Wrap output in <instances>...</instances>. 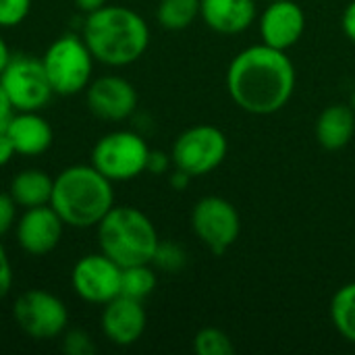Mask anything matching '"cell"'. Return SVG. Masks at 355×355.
Wrapping results in <instances>:
<instances>
[{
	"instance_id": "1",
	"label": "cell",
	"mask_w": 355,
	"mask_h": 355,
	"mask_svg": "<svg viewBox=\"0 0 355 355\" xmlns=\"http://www.w3.org/2000/svg\"><path fill=\"white\" fill-rule=\"evenodd\" d=\"M233 102L250 114H275L293 96L295 67L291 58L266 44L239 52L227 71Z\"/></svg>"
},
{
	"instance_id": "2",
	"label": "cell",
	"mask_w": 355,
	"mask_h": 355,
	"mask_svg": "<svg viewBox=\"0 0 355 355\" xmlns=\"http://www.w3.org/2000/svg\"><path fill=\"white\" fill-rule=\"evenodd\" d=\"M81 37L96 62L127 67L139 60L150 46V27L129 6L104 4L83 21Z\"/></svg>"
},
{
	"instance_id": "3",
	"label": "cell",
	"mask_w": 355,
	"mask_h": 355,
	"mask_svg": "<svg viewBox=\"0 0 355 355\" xmlns=\"http://www.w3.org/2000/svg\"><path fill=\"white\" fill-rule=\"evenodd\" d=\"M50 206L67 227L92 229L114 206L112 181L92 162L71 164L54 177Z\"/></svg>"
},
{
	"instance_id": "4",
	"label": "cell",
	"mask_w": 355,
	"mask_h": 355,
	"mask_svg": "<svg viewBox=\"0 0 355 355\" xmlns=\"http://www.w3.org/2000/svg\"><path fill=\"white\" fill-rule=\"evenodd\" d=\"M98 248L121 268L152 264L158 248L154 223L133 206H112L96 227Z\"/></svg>"
},
{
	"instance_id": "5",
	"label": "cell",
	"mask_w": 355,
	"mask_h": 355,
	"mask_svg": "<svg viewBox=\"0 0 355 355\" xmlns=\"http://www.w3.org/2000/svg\"><path fill=\"white\" fill-rule=\"evenodd\" d=\"M56 96H75L92 81L94 56L81 35L64 33L56 37L40 58Z\"/></svg>"
},
{
	"instance_id": "6",
	"label": "cell",
	"mask_w": 355,
	"mask_h": 355,
	"mask_svg": "<svg viewBox=\"0 0 355 355\" xmlns=\"http://www.w3.org/2000/svg\"><path fill=\"white\" fill-rule=\"evenodd\" d=\"M150 148L146 139L127 129L102 135L92 150V164L112 183H125L146 173Z\"/></svg>"
},
{
	"instance_id": "7",
	"label": "cell",
	"mask_w": 355,
	"mask_h": 355,
	"mask_svg": "<svg viewBox=\"0 0 355 355\" xmlns=\"http://www.w3.org/2000/svg\"><path fill=\"white\" fill-rule=\"evenodd\" d=\"M12 318L21 333L33 341H52L69 327V310L60 297L46 289H29L15 300Z\"/></svg>"
},
{
	"instance_id": "8",
	"label": "cell",
	"mask_w": 355,
	"mask_h": 355,
	"mask_svg": "<svg viewBox=\"0 0 355 355\" xmlns=\"http://www.w3.org/2000/svg\"><path fill=\"white\" fill-rule=\"evenodd\" d=\"M0 83L15 112H40L54 96L42 60L27 54L10 56L6 69L0 73Z\"/></svg>"
},
{
	"instance_id": "9",
	"label": "cell",
	"mask_w": 355,
	"mask_h": 355,
	"mask_svg": "<svg viewBox=\"0 0 355 355\" xmlns=\"http://www.w3.org/2000/svg\"><path fill=\"white\" fill-rule=\"evenodd\" d=\"M229 141L227 135L214 125H196L185 129L171 152L173 166L189 173L191 177H202L212 173L227 158Z\"/></svg>"
},
{
	"instance_id": "10",
	"label": "cell",
	"mask_w": 355,
	"mask_h": 355,
	"mask_svg": "<svg viewBox=\"0 0 355 355\" xmlns=\"http://www.w3.org/2000/svg\"><path fill=\"white\" fill-rule=\"evenodd\" d=\"M191 227L198 239L216 256H223L241 233V220L235 206L218 196L202 198L191 210Z\"/></svg>"
},
{
	"instance_id": "11",
	"label": "cell",
	"mask_w": 355,
	"mask_h": 355,
	"mask_svg": "<svg viewBox=\"0 0 355 355\" xmlns=\"http://www.w3.org/2000/svg\"><path fill=\"white\" fill-rule=\"evenodd\" d=\"M121 272L123 268L106 254H85L71 270V287L79 300L104 306L121 295Z\"/></svg>"
},
{
	"instance_id": "12",
	"label": "cell",
	"mask_w": 355,
	"mask_h": 355,
	"mask_svg": "<svg viewBox=\"0 0 355 355\" xmlns=\"http://www.w3.org/2000/svg\"><path fill=\"white\" fill-rule=\"evenodd\" d=\"M64 227L67 225L50 204L27 208L15 225L17 243L27 256H48L60 243Z\"/></svg>"
},
{
	"instance_id": "13",
	"label": "cell",
	"mask_w": 355,
	"mask_h": 355,
	"mask_svg": "<svg viewBox=\"0 0 355 355\" xmlns=\"http://www.w3.org/2000/svg\"><path fill=\"white\" fill-rule=\"evenodd\" d=\"M85 102L94 116L110 123L129 119L137 108V92L119 75H102L85 87Z\"/></svg>"
},
{
	"instance_id": "14",
	"label": "cell",
	"mask_w": 355,
	"mask_h": 355,
	"mask_svg": "<svg viewBox=\"0 0 355 355\" xmlns=\"http://www.w3.org/2000/svg\"><path fill=\"white\" fill-rule=\"evenodd\" d=\"M306 31V12L295 0H272L260 17L262 44L289 50L295 46Z\"/></svg>"
},
{
	"instance_id": "15",
	"label": "cell",
	"mask_w": 355,
	"mask_h": 355,
	"mask_svg": "<svg viewBox=\"0 0 355 355\" xmlns=\"http://www.w3.org/2000/svg\"><path fill=\"white\" fill-rule=\"evenodd\" d=\"M148 327V316L144 310V302L116 295L102 310V333L104 337L119 345L129 347L137 343Z\"/></svg>"
},
{
	"instance_id": "16",
	"label": "cell",
	"mask_w": 355,
	"mask_h": 355,
	"mask_svg": "<svg viewBox=\"0 0 355 355\" xmlns=\"http://www.w3.org/2000/svg\"><path fill=\"white\" fill-rule=\"evenodd\" d=\"M15 152L25 158L42 156L50 150L54 133L50 123L40 112H12L4 125Z\"/></svg>"
},
{
	"instance_id": "17",
	"label": "cell",
	"mask_w": 355,
	"mask_h": 355,
	"mask_svg": "<svg viewBox=\"0 0 355 355\" xmlns=\"http://www.w3.org/2000/svg\"><path fill=\"white\" fill-rule=\"evenodd\" d=\"M200 17L218 33H241L256 19V0H200Z\"/></svg>"
},
{
	"instance_id": "18",
	"label": "cell",
	"mask_w": 355,
	"mask_h": 355,
	"mask_svg": "<svg viewBox=\"0 0 355 355\" xmlns=\"http://www.w3.org/2000/svg\"><path fill=\"white\" fill-rule=\"evenodd\" d=\"M355 133V112L347 104L327 106L316 121V139L327 150L345 148Z\"/></svg>"
},
{
	"instance_id": "19",
	"label": "cell",
	"mask_w": 355,
	"mask_h": 355,
	"mask_svg": "<svg viewBox=\"0 0 355 355\" xmlns=\"http://www.w3.org/2000/svg\"><path fill=\"white\" fill-rule=\"evenodd\" d=\"M52 187L54 179L48 173H44L42 168H25L12 177L8 193L12 196L19 208L27 210L50 204Z\"/></svg>"
},
{
	"instance_id": "20",
	"label": "cell",
	"mask_w": 355,
	"mask_h": 355,
	"mask_svg": "<svg viewBox=\"0 0 355 355\" xmlns=\"http://www.w3.org/2000/svg\"><path fill=\"white\" fill-rule=\"evenodd\" d=\"M200 17V0H160L156 19L168 31L187 29Z\"/></svg>"
},
{
	"instance_id": "21",
	"label": "cell",
	"mask_w": 355,
	"mask_h": 355,
	"mask_svg": "<svg viewBox=\"0 0 355 355\" xmlns=\"http://www.w3.org/2000/svg\"><path fill=\"white\" fill-rule=\"evenodd\" d=\"M331 320L335 329L355 343V283L341 287L331 302Z\"/></svg>"
},
{
	"instance_id": "22",
	"label": "cell",
	"mask_w": 355,
	"mask_h": 355,
	"mask_svg": "<svg viewBox=\"0 0 355 355\" xmlns=\"http://www.w3.org/2000/svg\"><path fill=\"white\" fill-rule=\"evenodd\" d=\"M156 272L152 264H137V266H127L121 272V295L144 302L150 297L156 289Z\"/></svg>"
},
{
	"instance_id": "23",
	"label": "cell",
	"mask_w": 355,
	"mask_h": 355,
	"mask_svg": "<svg viewBox=\"0 0 355 355\" xmlns=\"http://www.w3.org/2000/svg\"><path fill=\"white\" fill-rule=\"evenodd\" d=\"M193 349L198 355H233L235 345L227 333L220 329H202L193 339Z\"/></svg>"
},
{
	"instance_id": "24",
	"label": "cell",
	"mask_w": 355,
	"mask_h": 355,
	"mask_svg": "<svg viewBox=\"0 0 355 355\" xmlns=\"http://www.w3.org/2000/svg\"><path fill=\"white\" fill-rule=\"evenodd\" d=\"M185 264H187V254L179 243L158 241V248L152 258V266L164 272H179Z\"/></svg>"
},
{
	"instance_id": "25",
	"label": "cell",
	"mask_w": 355,
	"mask_h": 355,
	"mask_svg": "<svg viewBox=\"0 0 355 355\" xmlns=\"http://www.w3.org/2000/svg\"><path fill=\"white\" fill-rule=\"evenodd\" d=\"M31 10V0H0V29L21 25Z\"/></svg>"
},
{
	"instance_id": "26",
	"label": "cell",
	"mask_w": 355,
	"mask_h": 355,
	"mask_svg": "<svg viewBox=\"0 0 355 355\" xmlns=\"http://www.w3.org/2000/svg\"><path fill=\"white\" fill-rule=\"evenodd\" d=\"M60 347L67 355H92L96 352V345L92 337L85 331H64L60 335Z\"/></svg>"
},
{
	"instance_id": "27",
	"label": "cell",
	"mask_w": 355,
	"mask_h": 355,
	"mask_svg": "<svg viewBox=\"0 0 355 355\" xmlns=\"http://www.w3.org/2000/svg\"><path fill=\"white\" fill-rule=\"evenodd\" d=\"M17 202L8 191H0V237L17 225Z\"/></svg>"
},
{
	"instance_id": "28",
	"label": "cell",
	"mask_w": 355,
	"mask_h": 355,
	"mask_svg": "<svg viewBox=\"0 0 355 355\" xmlns=\"http://www.w3.org/2000/svg\"><path fill=\"white\" fill-rule=\"evenodd\" d=\"M12 281H15L12 266H10V260H8V254H6L4 245L0 243V300H4L10 293Z\"/></svg>"
},
{
	"instance_id": "29",
	"label": "cell",
	"mask_w": 355,
	"mask_h": 355,
	"mask_svg": "<svg viewBox=\"0 0 355 355\" xmlns=\"http://www.w3.org/2000/svg\"><path fill=\"white\" fill-rule=\"evenodd\" d=\"M171 164H173L171 154H166V152H162V150H150L146 171L152 173V175H164V173H168Z\"/></svg>"
},
{
	"instance_id": "30",
	"label": "cell",
	"mask_w": 355,
	"mask_h": 355,
	"mask_svg": "<svg viewBox=\"0 0 355 355\" xmlns=\"http://www.w3.org/2000/svg\"><path fill=\"white\" fill-rule=\"evenodd\" d=\"M341 25H343V31L345 35L355 44V0L347 4V8L343 10V19H341Z\"/></svg>"
},
{
	"instance_id": "31",
	"label": "cell",
	"mask_w": 355,
	"mask_h": 355,
	"mask_svg": "<svg viewBox=\"0 0 355 355\" xmlns=\"http://www.w3.org/2000/svg\"><path fill=\"white\" fill-rule=\"evenodd\" d=\"M15 154H17V152H15V148H12V144H10V139H8V135H6L4 129H2V131H0V168L6 166V164L12 160Z\"/></svg>"
},
{
	"instance_id": "32",
	"label": "cell",
	"mask_w": 355,
	"mask_h": 355,
	"mask_svg": "<svg viewBox=\"0 0 355 355\" xmlns=\"http://www.w3.org/2000/svg\"><path fill=\"white\" fill-rule=\"evenodd\" d=\"M193 177L189 175V173H185V171H181V168H175L171 175H168V183H171V187L173 189H177V191H183L187 185H189V181H191Z\"/></svg>"
},
{
	"instance_id": "33",
	"label": "cell",
	"mask_w": 355,
	"mask_h": 355,
	"mask_svg": "<svg viewBox=\"0 0 355 355\" xmlns=\"http://www.w3.org/2000/svg\"><path fill=\"white\" fill-rule=\"evenodd\" d=\"M12 112H15V108H12V104H10V98L6 96L2 83H0V125H2V127H4L6 121L12 116Z\"/></svg>"
},
{
	"instance_id": "34",
	"label": "cell",
	"mask_w": 355,
	"mask_h": 355,
	"mask_svg": "<svg viewBox=\"0 0 355 355\" xmlns=\"http://www.w3.org/2000/svg\"><path fill=\"white\" fill-rule=\"evenodd\" d=\"M73 4H75L77 10L89 15V12H94V10H98V8H102V6L106 4V0H73Z\"/></svg>"
},
{
	"instance_id": "35",
	"label": "cell",
	"mask_w": 355,
	"mask_h": 355,
	"mask_svg": "<svg viewBox=\"0 0 355 355\" xmlns=\"http://www.w3.org/2000/svg\"><path fill=\"white\" fill-rule=\"evenodd\" d=\"M10 50H8V44L4 42V37L0 35V73L6 69V64H8V60H10Z\"/></svg>"
},
{
	"instance_id": "36",
	"label": "cell",
	"mask_w": 355,
	"mask_h": 355,
	"mask_svg": "<svg viewBox=\"0 0 355 355\" xmlns=\"http://www.w3.org/2000/svg\"><path fill=\"white\" fill-rule=\"evenodd\" d=\"M352 108H354V112H355V89H354V96H352Z\"/></svg>"
},
{
	"instance_id": "37",
	"label": "cell",
	"mask_w": 355,
	"mask_h": 355,
	"mask_svg": "<svg viewBox=\"0 0 355 355\" xmlns=\"http://www.w3.org/2000/svg\"><path fill=\"white\" fill-rule=\"evenodd\" d=\"M2 129H4V127H2V125H0V131H2Z\"/></svg>"
},
{
	"instance_id": "38",
	"label": "cell",
	"mask_w": 355,
	"mask_h": 355,
	"mask_svg": "<svg viewBox=\"0 0 355 355\" xmlns=\"http://www.w3.org/2000/svg\"><path fill=\"white\" fill-rule=\"evenodd\" d=\"M268 2H272V0H268Z\"/></svg>"
}]
</instances>
